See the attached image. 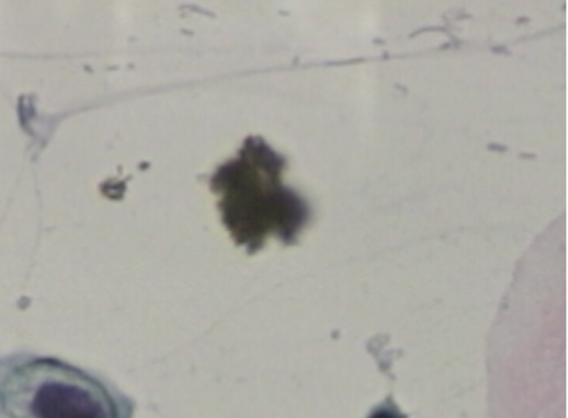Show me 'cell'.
<instances>
[{
    "instance_id": "3",
    "label": "cell",
    "mask_w": 568,
    "mask_h": 418,
    "mask_svg": "<svg viewBox=\"0 0 568 418\" xmlns=\"http://www.w3.org/2000/svg\"><path fill=\"white\" fill-rule=\"evenodd\" d=\"M371 418H405L404 415L396 414L393 410H379L373 415Z\"/></svg>"
},
{
    "instance_id": "1",
    "label": "cell",
    "mask_w": 568,
    "mask_h": 418,
    "mask_svg": "<svg viewBox=\"0 0 568 418\" xmlns=\"http://www.w3.org/2000/svg\"><path fill=\"white\" fill-rule=\"evenodd\" d=\"M284 165L269 144L253 138L238 159L214 175L212 187L223 195L224 221L239 242L261 244L270 233L287 239L303 224L306 206L281 183Z\"/></svg>"
},
{
    "instance_id": "2",
    "label": "cell",
    "mask_w": 568,
    "mask_h": 418,
    "mask_svg": "<svg viewBox=\"0 0 568 418\" xmlns=\"http://www.w3.org/2000/svg\"><path fill=\"white\" fill-rule=\"evenodd\" d=\"M33 410L38 418H106L103 405L91 393L60 381L39 386Z\"/></svg>"
}]
</instances>
